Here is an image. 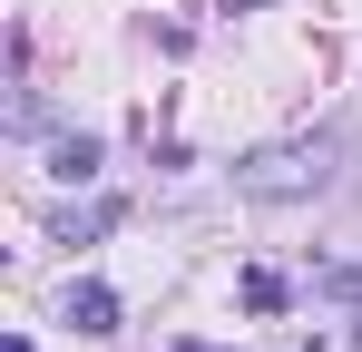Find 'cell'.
<instances>
[{"label":"cell","instance_id":"cell-1","mask_svg":"<svg viewBox=\"0 0 362 352\" xmlns=\"http://www.w3.org/2000/svg\"><path fill=\"white\" fill-rule=\"evenodd\" d=\"M333 157H343V137H294V147L245 157L235 186H245V196H264V206H284V196H323V186H333Z\"/></svg>","mask_w":362,"mask_h":352},{"label":"cell","instance_id":"cell-2","mask_svg":"<svg viewBox=\"0 0 362 352\" xmlns=\"http://www.w3.org/2000/svg\"><path fill=\"white\" fill-rule=\"evenodd\" d=\"M108 167V147H98V137H88V127H69L59 147H49V176H69V186H88V176Z\"/></svg>","mask_w":362,"mask_h":352},{"label":"cell","instance_id":"cell-3","mask_svg":"<svg viewBox=\"0 0 362 352\" xmlns=\"http://www.w3.org/2000/svg\"><path fill=\"white\" fill-rule=\"evenodd\" d=\"M69 323H78V333H118V293H108V284H78V293H69Z\"/></svg>","mask_w":362,"mask_h":352},{"label":"cell","instance_id":"cell-4","mask_svg":"<svg viewBox=\"0 0 362 352\" xmlns=\"http://www.w3.org/2000/svg\"><path fill=\"white\" fill-rule=\"evenodd\" d=\"M235 293H245V313H284V274H264V264H255Z\"/></svg>","mask_w":362,"mask_h":352}]
</instances>
